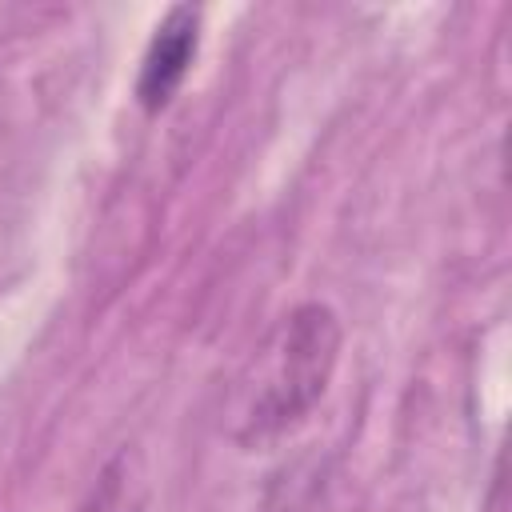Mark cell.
<instances>
[{"label":"cell","instance_id":"obj_1","mask_svg":"<svg viewBox=\"0 0 512 512\" xmlns=\"http://www.w3.org/2000/svg\"><path fill=\"white\" fill-rule=\"evenodd\" d=\"M340 360V320L328 304H296L272 324L232 388V440L256 448L296 428L324 396Z\"/></svg>","mask_w":512,"mask_h":512},{"label":"cell","instance_id":"obj_2","mask_svg":"<svg viewBox=\"0 0 512 512\" xmlns=\"http://www.w3.org/2000/svg\"><path fill=\"white\" fill-rule=\"evenodd\" d=\"M196 44H200V8L180 4L156 24V36H152V44L144 52L140 80H136V96H140V104L148 112H160V108L172 104L176 88L188 76Z\"/></svg>","mask_w":512,"mask_h":512},{"label":"cell","instance_id":"obj_3","mask_svg":"<svg viewBox=\"0 0 512 512\" xmlns=\"http://www.w3.org/2000/svg\"><path fill=\"white\" fill-rule=\"evenodd\" d=\"M80 512H148V496H144V480L132 464L128 452H120L96 480V488L88 492V500L80 504Z\"/></svg>","mask_w":512,"mask_h":512}]
</instances>
